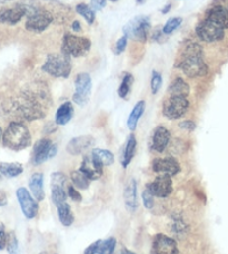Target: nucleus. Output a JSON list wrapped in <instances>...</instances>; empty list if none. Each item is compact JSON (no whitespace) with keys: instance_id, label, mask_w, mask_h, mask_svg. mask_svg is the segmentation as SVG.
Here are the masks:
<instances>
[{"instance_id":"obj_17","label":"nucleus","mask_w":228,"mask_h":254,"mask_svg":"<svg viewBox=\"0 0 228 254\" xmlns=\"http://www.w3.org/2000/svg\"><path fill=\"white\" fill-rule=\"evenodd\" d=\"M52 145L53 142L49 138H42L37 140L34 145L31 163H33L34 165H40L43 164L44 162L50 160L49 152Z\"/></svg>"},{"instance_id":"obj_57","label":"nucleus","mask_w":228,"mask_h":254,"mask_svg":"<svg viewBox=\"0 0 228 254\" xmlns=\"http://www.w3.org/2000/svg\"><path fill=\"white\" fill-rule=\"evenodd\" d=\"M227 9H228V8H227Z\"/></svg>"},{"instance_id":"obj_22","label":"nucleus","mask_w":228,"mask_h":254,"mask_svg":"<svg viewBox=\"0 0 228 254\" xmlns=\"http://www.w3.org/2000/svg\"><path fill=\"white\" fill-rule=\"evenodd\" d=\"M136 149H137V139L136 136L134 134H130L128 136V139L125 144L124 147V152L121 154V158H120V163L124 169H127L128 165L133 161V158L136 154Z\"/></svg>"},{"instance_id":"obj_21","label":"nucleus","mask_w":228,"mask_h":254,"mask_svg":"<svg viewBox=\"0 0 228 254\" xmlns=\"http://www.w3.org/2000/svg\"><path fill=\"white\" fill-rule=\"evenodd\" d=\"M29 190L34 198L37 202H42L45 199V190H44V174L35 173L29 179Z\"/></svg>"},{"instance_id":"obj_47","label":"nucleus","mask_w":228,"mask_h":254,"mask_svg":"<svg viewBox=\"0 0 228 254\" xmlns=\"http://www.w3.org/2000/svg\"><path fill=\"white\" fill-rule=\"evenodd\" d=\"M57 152H58V146H57V144H53V145H52V147H50L49 157H50V158H53V157L56 156Z\"/></svg>"},{"instance_id":"obj_53","label":"nucleus","mask_w":228,"mask_h":254,"mask_svg":"<svg viewBox=\"0 0 228 254\" xmlns=\"http://www.w3.org/2000/svg\"><path fill=\"white\" fill-rule=\"evenodd\" d=\"M2 138V129H1V127H0V139Z\"/></svg>"},{"instance_id":"obj_27","label":"nucleus","mask_w":228,"mask_h":254,"mask_svg":"<svg viewBox=\"0 0 228 254\" xmlns=\"http://www.w3.org/2000/svg\"><path fill=\"white\" fill-rule=\"evenodd\" d=\"M145 107H146V103L144 101H140L136 104L133 108V111L130 112L128 121H127V126H128V128L131 131H134L136 129L137 124H138V121L140 120V117L144 114Z\"/></svg>"},{"instance_id":"obj_31","label":"nucleus","mask_w":228,"mask_h":254,"mask_svg":"<svg viewBox=\"0 0 228 254\" xmlns=\"http://www.w3.org/2000/svg\"><path fill=\"white\" fill-rule=\"evenodd\" d=\"M52 188V201L55 205L58 206L67 201V188L56 187V185H50Z\"/></svg>"},{"instance_id":"obj_50","label":"nucleus","mask_w":228,"mask_h":254,"mask_svg":"<svg viewBox=\"0 0 228 254\" xmlns=\"http://www.w3.org/2000/svg\"><path fill=\"white\" fill-rule=\"evenodd\" d=\"M120 254H136L135 252H133V251H129V250H127V249H125L124 251H121V253Z\"/></svg>"},{"instance_id":"obj_23","label":"nucleus","mask_w":228,"mask_h":254,"mask_svg":"<svg viewBox=\"0 0 228 254\" xmlns=\"http://www.w3.org/2000/svg\"><path fill=\"white\" fill-rule=\"evenodd\" d=\"M74 106H72V104L70 102H65L61 104L56 112L55 123L60 126L68 124L71 121L72 116H74Z\"/></svg>"},{"instance_id":"obj_2","label":"nucleus","mask_w":228,"mask_h":254,"mask_svg":"<svg viewBox=\"0 0 228 254\" xmlns=\"http://www.w3.org/2000/svg\"><path fill=\"white\" fill-rule=\"evenodd\" d=\"M2 142L4 147L16 152L29 147L31 135L28 127L21 122H11L2 133Z\"/></svg>"},{"instance_id":"obj_5","label":"nucleus","mask_w":228,"mask_h":254,"mask_svg":"<svg viewBox=\"0 0 228 254\" xmlns=\"http://www.w3.org/2000/svg\"><path fill=\"white\" fill-rule=\"evenodd\" d=\"M91 47V42L86 37L66 34L62 38L61 53L69 57H81L88 54Z\"/></svg>"},{"instance_id":"obj_24","label":"nucleus","mask_w":228,"mask_h":254,"mask_svg":"<svg viewBox=\"0 0 228 254\" xmlns=\"http://www.w3.org/2000/svg\"><path fill=\"white\" fill-rule=\"evenodd\" d=\"M168 96H181V97H188L190 93V87L186 81L178 77L171 81L170 87L167 89Z\"/></svg>"},{"instance_id":"obj_40","label":"nucleus","mask_w":228,"mask_h":254,"mask_svg":"<svg viewBox=\"0 0 228 254\" xmlns=\"http://www.w3.org/2000/svg\"><path fill=\"white\" fill-rule=\"evenodd\" d=\"M127 38L126 36H122L121 38H119L117 40V43L115 45V48H114V53L116 54V55H120V54L125 51L126 47H127Z\"/></svg>"},{"instance_id":"obj_43","label":"nucleus","mask_w":228,"mask_h":254,"mask_svg":"<svg viewBox=\"0 0 228 254\" xmlns=\"http://www.w3.org/2000/svg\"><path fill=\"white\" fill-rule=\"evenodd\" d=\"M7 241H8V234L4 231L3 225L0 228V251H2L3 249L7 247Z\"/></svg>"},{"instance_id":"obj_20","label":"nucleus","mask_w":228,"mask_h":254,"mask_svg":"<svg viewBox=\"0 0 228 254\" xmlns=\"http://www.w3.org/2000/svg\"><path fill=\"white\" fill-rule=\"evenodd\" d=\"M206 19L223 29L228 28V9L223 6H215L209 9Z\"/></svg>"},{"instance_id":"obj_1","label":"nucleus","mask_w":228,"mask_h":254,"mask_svg":"<svg viewBox=\"0 0 228 254\" xmlns=\"http://www.w3.org/2000/svg\"><path fill=\"white\" fill-rule=\"evenodd\" d=\"M181 61L176 67L190 78H197L207 75L208 66L203 60V49L196 43L185 45L181 53Z\"/></svg>"},{"instance_id":"obj_9","label":"nucleus","mask_w":228,"mask_h":254,"mask_svg":"<svg viewBox=\"0 0 228 254\" xmlns=\"http://www.w3.org/2000/svg\"><path fill=\"white\" fill-rule=\"evenodd\" d=\"M146 190H147L154 197L166 198L170 196L172 193V190H174L172 180L171 176L168 175L158 174L157 178L155 179L153 182L146 185Z\"/></svg>"},{"instance_id":"obj_58","label":"nucleus","mask_w":228,"mask_h":254,"mask_svg":"<svg viewBox=\"0 0 228 254\" xmlns=\"http://www.w3.org/2000/svg\"><path fill=\"white\" fill-rule=\"evenodd\" d=\"M56 254H57V253H56Z\"/></svg>"},{"instance_id":"obj_14","label":"nucleus","mask_w":228,"mask_h":254,"mask_svg":"<svg viewBox=\"0 0 228 254\" xmlns=\"http://www.w3.org/2000/svg\"><path fill=\"white\" fill-rule=\"evenodd\" d=\"M171 131L166 127L157 126L149 140V148L156 153H163L171 142Z\"/></svg>"},{"instance_id":"obj_10","label":"nucleus","mask_w":228,"mask_h":254,"mask_svg":"<svg viewBox=\"0 0 228 254\" xmlns=\"http://www.w3.org/2000/svg\"><path fill=\"white\" fill-rule=\"evenodd\" d=\"M150 254H179L178 244L175 239L158 233L153 239Z\"/></svg>"},{"instance_id":"obj_26","label":"nucleus","mask_w":228,"mask_h":254,"mask_svg":"<svg viewBox=\"0 0 228 254\" xmlns=\"http://www.w3.org/2000/svg\"><path fill=\"white\" fill-rule=\"evenodd\" d=\"M22 172H24V167L20 163H0V174L4 178H17Z\"/></svg>"},{"instance_id":"obj_48","label":"nucleus","mask_w":228,"mask_h":254,"mask_svg":"<svg viewBox=\"0 0 228 254\" xmlns=\"http://www.w3.org/2000/svg\"><path fill=\"white\" fill-rule=\"evenodd\" d=\"M71 28L74 31H76V33H80L81 31V27H80V22L78 20H75L74 22H72V26Z\"/></svg>"},{"instance_id":"obj_51","label":"nucleus","mask_w":228,"mask_h":254,"mask_svg":"<svg viewBox=\"0 0 228 254\" xmlns=\"http://www.w3.org/2000/svg\"><path fill=\"white\" fill-rule=\"evenodd\" d=\"M12 0H0V4H3V3H7V2H10Z\"/></svg>"},{"instance_id":"obj_38","label":"nucleus","mask_w":228,"mask_h":254,"mask_svg":"<svg viewBox=\"0 0 228 254\" xmlns=\"http://www.w3.org/2000/svg\"><path fill=\"white\" fill-rule=\"evenodd\" d=\"M67 195H68V197L71 199V201H74L76 203H80L81 201H83V196H81L80 192H78V190H77L72 184L68 185Z\"/></svg>"},{"instance_id":"obj_34","label":"nucleus","mask_w":228,"mask_h":254,"mask_svg":"<svg viewBox=\"0 0 228 254\" xmlns=\"http://www.w3.org/2000/svg\"><path fill=\"white\" fill-rule=\"evenodd\" d=\"M50 185L68 188L69 183H68L67 175L61 173V172H54L52 176H50Z\"/></svg>"},{"instance_id":"obj_56","label":"nucleus","mask_w":228,"mask_h":254,"mask_svg":"<svg viewBox=\"0 0 228 254\" xmlns=\"http://www.w3.org/2000/svg\"><path fill=\"white\" fill-rule=\"evenodd\" d=\"M111 1H114V2H115V1H118V0H111Z\"/></svg>"},{"instance_id":"obj_30","label":"nucleus","mask_w":228,"mask_h":254,"mask_svg":"<svg viewBox=\"0 0 228 254\" xmlns=\"http://www.w3.org/2000/svg\"><path fill=\"white\" fill-rule=\"evenodd\" d=\"M134 83V77L129 72H125L124 77H122V81L118 88V95H119L120 98L126 99L128 97V95L131 90V86Z\"/></svg>"},{"instance_id":"obj_35","label":"nucleus","mask_w":228,"mask_h":254,"mask_svg":"<svg viewBox=\"0 0 228 254\" xmlns=\"http://www.w3.org/2000/svg\"><path fill=\"white\" fill-rule=\"evenodd\" d=\"M182 19L180 17H176V18H171L170 20H168L165 26L163 27V34L164 35H171L174 33V31L178 28V27L181 25Z\"/></svg>"},{"instance_id":"obj_55","label":"nucleus","mask_w":228,"mask_h":254,"mask_svg":"<svg viewBox=\"0 0 228 254\" xmlns=\"http://www.w3.org/2000/svg\"><path fill=\"white\" fill-rule=\"evenodd\" d=\"M1 179H2V175H1V174H0V181H1Z\"/></svg>"},{"instance_id":"obj_46","label":"nucleus","mask_w":228,"mask_h":254,"mask_svg":"<svg viewBox=\"0 0 228 254\" xmlns=\"http://www.w3.org/2000/svg\"><path fill=\"white\" fill-rule=\"evenodd\" d=\"M57 129V124L56 123H48L45 127V133L50 134Z\"/></svg>"},{"instance_id":"obj_12","label":"nucleus","mask_w":228,"mask_h":254,"mask_svg":"<svg viewBox=\"0 0 228 254\" xmlns=\"http://www.w3.org/2000/svg\"><path fill=\"white\" fill-rule=\"evenodd\" d=\"M196 34L203 42L215 43L224 37V29L213 24L212 21L205 19L196 27Z\"/></svg>"},{"instance_id":"obj_6","label":"nucleus","mask_w":228,"mask_h":254,"mask_svg":"<svg viewBox=\"0 0 228 254\" xmlns=\"http://www.w3.org/2000/svg\"><path fill=\"white\" fill-rule=\"evenodd\" d=\"M189 102L187 97L168 96L163 104V115L168 120H179L188 111Z\"/></svg>"},{"instance_id":"obj_44","label":"nucleus","mask_w":228,"mask_h":254,"mask_svg":"<svg viewBox=\"0 0 228 254\" xmlns=\"http://www.w3.org/2000/svg\"><path fill=\"white\" fill-rule=\"evenodd\" d=\"M179 127L184 130H188V131H193L196 128V124L193 121H184L179 123Z\"/></svg>"},{"instance_id":"obj_19","label":"nucleus","mask_w":228,"mask_h":254,"mask_svg":"<svg viewBox=\"0 0 228 254\" xmlns=\"http://www.w3.org/2000/svg\"><path fill=\"white\" fill-rule=\"evenodd\" d=\"M26 17V12L24 10L19 2H18L15 7L8 8V9H2L0 11V22L1 24H7V25H17L22 18Z\"/></svg>"},{"instance_id":"obj_18","label":"nucleus","mask_w":228,"mask_h":254,"mask_svg":"<svg viewBox=\"0 0 228 254\" xmlns=\"http://www.w3.org/2000/svg\"><path fill=\"white\" fill-rule=\"evenodd\" d=\"M124 199H125V206L127 211L134 213L137 211L139 206L138 202V187H137V182L135 179H131L127 187L125 188L124 192Z\"/></svg>"},{"instance_id":"obj_49","label":"nucleus","mask_w":228,"mask_h":254,"mask_svg":"<svg viewBox=\"0 0 228 254\" xmlns=\"http://www.w3.org/2000/svg\"><path fill=\"white\" fill-rule=\"evenodd\" d=\"M171 3L166 4V6L162 9V13H163V15H166L167 12H170V11H171Z\"/></svg>"},{"instance_id":"obj_36","label":"nucleus","mask_w":228,"mask_h":254,"mask_svg":"<svg viewBox=\"0 0 228 254\" xmlns=\"http://www.w3.org/2000/svg\"><path fill=\"white\" fill-rule=\"evenodd\" d=\"M6 248L9 254H19V241H18L15 232H10L8 234V241Z\"/></svg>"},{"instance_id":"obj_28","label":"nucleus","mask_w":228,"mask_h":254,"mask_svg":"<svg viewBox=\"0 0 228 254\" xmlns=\"http://www.w3.org/2000/svg\"><path fill=\"white\" fill-rule=\"evenodd\" d=\"M91 155L102 166H109L112 165L115 158L112 152L107 151V149H102V148H94L91 151Z\"/></svg>"},{"instance_id":"obj_52","label":"nucleus","mask_w":228,"mask_h":254,"mask_svg":"<svg viewBox=\"0 0 228 254\" xmlns=\"http://www.w3.org/2000/svg\"><path fill=\"white\" fill-rule=\"evenodd\" d=\"M136 2L138 4H143V3L146 2V0H136Z\"/></svg>"},{"instance_id":"obj_4","label":"nucleus","mask_w":228,"mask_h":254,"mask_svg":"<svg viewBox=\"0 0 228 254\" xmlns=\"http://www.w3.org/2000/svg\"><path fill=\"white\" fill-rule=\"evenodd\" d=\"M150 29V19L147 16H137L125 25L124 35L136 42L146 43Z\"/></svg>"},{"instance_id":"obj_16","label":"nucleus","mask_w":228,"mask_h":254,"mask_svg":"<svg viewBox=\"0 0 228 254\" xmlns=\"http://www.w3.org/2000/svg\"><path fill=\"white\" fill-rule=\"evenodd\" d=\"M95 143V139L93 136L90 135H83L78 136V137H74L70 139V142L67 144V152L70 155H80V154L85 153L86 151L93 146Z\"/></svg>"},{"instance_id":"obj_15","label":"nucleus","mask_w":228,"mask_h":254,"mask_svg":"<svg viewBox=\"0 0 228 254\" xmlns=\"http://www.w3.org/2000/svg\"><path fill=\"white\" fill-rule=\"evenodd\" d=\"M79 171L83 172L90 181H96L99 180L103 176L104 166L100 165L91 154H88V155L84 156V160L81 162Z\"/></svg>"},{"instance_id":"obj_3","label":"nucleus","mask_w":228,"mask_h":254,"mask_svg":"<svg viewBox=\"0 0 228 254\" xmlns=\"http://www.w3.org/2000/svg\"><path fill=\"white\" fill-rule=\"evenodd\" d=\"M42 70L56 78H68L71 72L70 57L66 54H50L42 66Z\"/></svg>"},{"instance_id":"obj_11","label":"nucleus","mask_w":228,"mask_h":254,"mask_svg":"<svg viewBox=\"0 0 228 254\" xmlns=\"http://www.w3.org/2000/svg\"><path fill=\"white\" fill-rule=\"evenodd\" d=\"M54 20V17L48 10L40 9L34 15L27 18L26 29L30 33H43L48 28Z\"/></svg>"},{"instance_id":"obj_7","label":"nucleus","mask_w":228,"mask_h":254,"mask_svg":"<svg viewBox=\"0 0 228 254\" xmlns=\"http://www.w3.org/2000/svg\"><path fill=\"white\" fill-rule=\"evenodd\" d=\"M91 93V78L87 72H81L76 77L75 94L72 101L79 106H85L89 102Z\"/></svg>"},{"instance_id":"obj_42","label":"nucleus","mask_w":228,"mask_h":254,"mask_svg":"<svg viewBox=\"0 0 228 254\" xmlns=\"http://www.w3.org/2000/svg\"><path fill=\"white\" fill-rule=\"evenodd\" d=\"M100 242H102V240H97V241L91 243L90 246H88L87 248L85 249L84 254H97Z\"/></svg>"},{"instance_id":"obj_8","label":"nucleus","mask_w":228,"mask_h":254,"mask_svg":"<svg viewBox=\"0 0 228 254\" xmlns=\"http://www.w3.org/2000/svg\"><path fill=\"white\" fill-rule=\"evenodd\" d=\"M16 194L22 214L28 220L35 219L39 212L38 202L36 201L33 195H31V193L26 188H19L17 190Z\"/></svg>"},{"instance_id":"obj_25","label":"nucleus","mask_w":228,"mask_h":254,"mask_svg":"<svg viewBox=\"0 0 228 254\" xmlns=\"http://www.w3.org/2000/svg\"><path fill=\"white\" fill-rule=\"evenodd\" d=\"M57 213H58V219L60 221V223L63 226L69 228L75 222V215L71 211V207L68 203H62L60 205L57 206Z\"/></svg>"},{"instance_id":"obj_45","label":"nucleus","mask_w":228,"mask_h":254,"mask_svg":"<svg viewBox=\"0 0 228 254\" xmlns=\"http://www.w3.org/2000/svg\"><path fill=\"white\" fill-rule=\"evenodd\" d=\"M7 204H8V196H7V193L4 192V190H0V207L6 206Z\"/></svg>"},{"instance_id":"obj_32","label":"nucleus","mask_w":228,"mask_h":254,"mask_svg":"<svg viewBox=\"0 0 228 254\" xmlns=\"http://www.w3.org/2000/svg\"><path fill=\"white\" fill-rule=\"evenodd\" d=\"M116 244L117 240L114 237L107 238L106 240H102V242L99 244L97 254H114L116 249Z\"/></svg>"},{"instance_id":"obj_41","label":"nucleus","mask_w":228,"mask_h":254,"mask_svg":"<svg viewBox=\"0 0 228 254\" xmlns=\"http://www.w3.org/2000/svg\"><path fill=\"white\" fill-rule=\"evenodd\" d=\"M106 6V0H90V8L94 11H99Z\"/></svg>"},{"instance_id":"obj_39","label":"nucleus","mask_w":228,"mask_h":254,"mask_svg":"<svg viewBox=\"0 0 228 254\" xmlns=\"http://www.w3.org/2000/svg\"><path fill=\"white\" fill-rule=\"evenodd\" d=\"M141 199H143L144 206L147 208V210H152L155 205V201H154V196L148 192L147 190H145L144 192L141 193Z\"/></svg>"},{"instance_id":"obj_29","label":"nucleus","mask_w":228,"mask_h":254,"mask_svg":"<svg viewBox=\"0 0 228 254\" xmlns=\"http://www.w3.org/2000/svg\"><path fill=\"white\" fill-rule=\"evenodd\" d=\"M70 180L72 182V185H74L77 190H87L90 187L91 181L79 170L71 172Z\"/></svg>"},{"instance_id":"obj_33","label":"nucleus","mask_w":228,"mask_h":254,"mask_svg":"<svg viewBox=\"0 0 228 254\" xmlns=\"http://www.w3.org/2000/svg\"><path fill=\"white\" fill-rule=\"evenodd\" d=\"M76 11L78 12L81 17H84L85 19H86V21H87L89 25H93L94 24L95 18H96L95 11L88 6V4H86V3L77 4Z\"/></svg>"},{"instance_id":"obj_13","label":"nucleus","mask_w":228,"mask_h":254,"mask_svg":"<svg viewBox=\"0 0 228 254\" xmlns=\"http://www.w3.org/2000/svg\"><path fill=\"white\" fill-rule=\"evenodd\" d=\"M152 169L157 174L168 175L172 178L179 173L181 167L179 162L175 157H165V158H155L152 163Z\"/></svg>"},{"instance_id":"obj_37","label":"nucleus","mask_w":228,"mask_h":254,"mask_svg":"<svg viewBox=\"0 0 228 254\" xmlns=\"http://www.w3.org/2000/svg\"><path fill=\"white\" fill-rule=\"evenodd\" d=\"M162 85H163L162 75L159 74L158 71L154 70L152 72V79H150V89H152V94L156 95L159 92V89L162 88Z\"/></svg>"},{"instance_id":"obj_54","label":"nucleus","mask_w":228,"mask_h":254,"mask_svg":"<svg viewBox=\"0 0 228 254\" xmlns=\"http://www.w3.org/2000/svg\"><path fill=\"white\" fill-rule=\"evenodd\" d=\"M39 254H47V252H40Z\"/></svg>"}]
</instances>
